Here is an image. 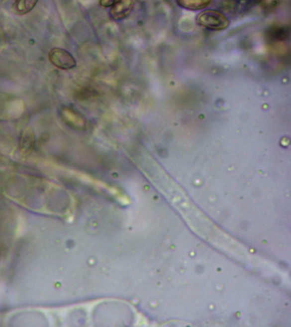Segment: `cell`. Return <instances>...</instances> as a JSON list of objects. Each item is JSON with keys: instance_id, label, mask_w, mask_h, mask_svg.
<instances>
[{"instance_id": "cell-1", "label": "cell", "mask_w": 291, "mask_h": 327, "mask_svg": "<svg viewBox=\"0 0 291 327\" xmlns=\"http://www.w3.org/2000/svg\"><path fill=\"white\" fill-rule=\"evenodd\" d=\"M199 25L212 30H222L228 27V19L220 11L205 10L200 12L196 18Z\"/></svg>"}, {"instance_id": "cell-2", "label": "cell", "mask_w": 291, "mask_h": 327, "mask_svg": "<svg viewBox=\"0 0 291 327\" xmlns=\"http://www.w3.org/2000/svg\"><path fill=\"white\" fill-rule=\"evenodd\" d=\"M50 62L62 70H71L77 66V61L70 52L61 48H54L49 54Z\"/></svg>"}, {"instance_id": "cell-3", "label": "cell", "mask_w": 291, "mask_h": 327, "mask_svg": "<svg viewBox=\"0 0 291 327\" xmlns=\"http://www.w3.org/2000/svg\"><path fill=\"white\" fill-rule=\"evenodd\" d=\"M133 6V2L131 1H115L110 10L111 17L115 20L125 18L129 14Z\"/></svg>"}, {"instance_id": "cell-4", "label": "cell", "mask_w": 291, "mask_h": 327, "mask_svg": "<svg viewBox=\"0 0 291 327\" xmlns=\"http://www.w3.org/2000/svg\"><path fill=\"white\" fill-rule=\"evenodd\" d=\"M37 1H17L12 5L11 9L13 13L17 14H25L29 13L37 4Z\"/></svg>"}, {"instance_id": "cell-5", "label": "cell", "mask_w": 291, "mask_h": 327, "mask_svg": "<svg viewBox=\"0 0 291 327\" xmlns=\"http://www.w3.org/2000/svg\"><path fill=\"white\" fill-rule=\"evenodd\" d=\"M210 1L205 0H182L177 3L179 6L190 10H200L208 6L210 3Z\"/></svg>"}, {"instance_id": "cell-6", "label": "cell", "mask_w": 291, "mask_h": 327, "mask_svg": "<svg viewBox=\"0 0 291 327\" xmlns=\"http://www.w3.org/2000/svg\"><path fill=\"white\" fill-rule=\"evenodd\" d=\"M115 2V1H108V0H107L106 1H106H101L99 2V3H100V5L102 6L106 7H111L114 5Z\"/></svg>"}]
</instances>
